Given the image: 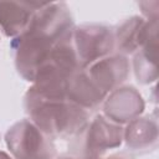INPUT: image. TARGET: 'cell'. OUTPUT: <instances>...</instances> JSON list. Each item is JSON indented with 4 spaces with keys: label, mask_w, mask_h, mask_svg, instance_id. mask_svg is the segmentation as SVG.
<instances>
[{
    "label": "cell",
    "mask_w": 159,
    "mask_h": 159,
    "mask_svg": "<svg viewBox=\"0 0 159 159\" xmlns=\"http://www.w3.org/2000/svg\"><path fill=\"white\" fill-rule=\"evenodd\" d=\"M26 108L31 122L48 138L80 133L88 122V111L68 99H47L27 92Z\"/></svg>",
    "instance_id": "1"
},
{
    "label": "cell",
    "mask_w": 159,
    "mask_h": 159,
    "mask_svg": "<svg viewBox=\"0 0 159 159\" xmlns=\"http://www.w3.org/2000/svg\"><path fill=\"white\" fill-rule=\"evenodd\" d=\"M106 94L89 78L84 70H78L71 75L66 83V99L80 106L83 109L98 107Z\"/></svg>",
    "instance_id": "8"
},
{
    "label": "cell",
    "mask_w": 159,
    "mask_h": 159,
    "mask_svg": "<svg viewBox=\"0 0 159 159\" xmlns=\"http://www.w3.org/2000/svg\"><path fill=\"white\" fill-rule=\"evenodd\" d=\"M72 45L80 70H83L113 51L114 31L106 25L83 24L73 29Z\"/></svg>",
    "instance_id": "3"
},
{
    "label": "cell",
    "mask_w": 159,
    "mask_h": 159,
    "mask_svg": "<svg viewBox=\"0 0 159 159\" xmlns=\"http://www.w3.org/2000/svg\"><path fill=\"white\" fill-rule=\"evenodd\" d=\"M155 21H145L139 16L127 19L114 31V43L122 53H133L138 47L145 42L153 24Z\"/></svg>",
    "instance_id": "9"
},
{
    "label": "cell",
    "mask_w": 159,
    "mask_h": 159,
    "mask_svg": "<svg viewBox=\"0 0 159 159\" xmlns=\"http://www.w3.org/2000/svg\"><path fill=\"white\" fill-rule=\"evenodd\" d=\"M125 144L128 148L135 152L144 150L157 145L158 127L157 122L150 118H135L129 122L127 129L124 130Z\"/></svg>",
    "instance_id": "10"
},
{
    "label": "cell",
    "mask_w": 159,
    "mask_h": 159,
    "mask_svg": "<svg viewBox=\"0 0 159 159\" xmlns=\"http://www.w3.org/2000/svg\"><path fill=\"white\" fill-rule=\"evenodd\" d=\"M41 2L0 1V29L7 37L22 35Z\"/></svg>",
    "instance_id": "7"
},
{
    "label": "cell",
    "mask_w": 159,
    "mask_h": 159,
    "mask_svg": "<svg viewBox=\"0 0 159 159\" xmlns=\"http://www.w3.org/2000/svg\"><path fill=\"white\" fill-rule=\"evenodd\" d=\"M97 87L107 94L125 81L129 73V62L123 55L106 56L83 68Z\"/></svg>",
    "instance_id": "5"
},
{
    "label": "cell",
    "mask_w": 159,
    "mask_h": 159,
    "mask_svg": "<svg viewBox=\"0 0 159 159\" xmlns=\"http://www.w3.org/2000/svg\"><path fill=\"white\" fill-rule=\"evenodd\" d=\"M50 139L30 119L15 123L6 133V144L15 159H55Z\"/></svg>",
    "instance_id": "2"
},
{
    "label": "cell",
    "mask_w": 159,
    "mask_h": 159,
    "mask_svg": "<svg viewBox=\"0 0 159 159\" xmlns=\"http://www.w3.org/2000/svg\"><path fill=\"white\" fill-rule=\"evenodd\" d=\"M61 159H75V158H61ZM97 159H129V158L125 157V155L119 154V155H111L108 158H97Z\"/></svg>",
    "instance_id": "11"
},
{
    "label": "cell",
    "mask_w": 159,
    "mask_h": 159,
    "mask_svg": "<svg viewBox=\"0 0 159 159\" xmlns=\"http://www.w3.org/2000/svg\"><path fill=\"white\" fill-rule=\"evenodd\" d=\"M81 132L84 139V159H97L108 149L119 147L124 135L122 127L104 116H97L87 122Z\"/></svg>",
    "instance_id": "4"
},
{
    "label": "cell",
    "mask_w": 159,
    "mask_h": 159,
    "mask_svg": "<svg viewBox=\"0 0 159 159\" xmlns=\"http://www.w3.org/2000/svg\"><path fill=\"white\" fill-rule=\"evenodd\" d=\"M0 159H11L7 154H5L4 152H0Z\"/></svg>",
    "instance_id": "12"
},
{
    "label": "cell",
    "mask_w": 159,
    "mask_h": 159,
    "mask_svg": "<svg viewBox=\"0 0 159 159\" xmlns=\"http://www.w3.org/2000/svg\"><path fill=\"white\" fill-rule=\"evenodd\" d=\"M103 108L106 118L120 124L138 118L144 109V102L134 87H118L111 92Z\"/></svg>",
    "instance_id": "6"
}]
</instances>
